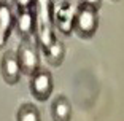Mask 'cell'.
<instances>
[{
	"label": "cell",
	"mask_w": 124,
	"mask_h": 121,
	"mask_svg": "<svg viewBox=\"0 0 124 121\" xmlns=\"http://www.w3.org/2000/svg\"><path fill=\"white\" fill-rule=\"evenodd\" d=\"M80 3L88 5V7H92V8L97 10V8L100 7V3H102V0H80Z\"/></svg>",
	"instance_id": "13"
},
{
	"label": "cell",
	"mask_w": 124,
	"mask_h": 121,
	"mask_svg": "<svg viewBox=\"0 0 124 121\" xmlns=\"http://www.w3.org/2000/svg\"><path fill=\"white\" fill-rule=\"evenodd\" d=\"M18 62H19V67H21V72L26 75H33L38 70V65H40V59H38V51L37 48L32 45L30 38L24 40L19 46L18 53Z\"/></svg>",
	"instance_id": "4"
},
{
	"label": "cell",
	"mask_w": 124,
	"mask_h": 121,
	"mask_svg": "<svg viewBox=\"0 0 124 121\" xmlns=\"http://www.w3.org/2000/svg\"><path fill=\"white\" fill-rule=\"evenodd\" d=\"M18 121H40V113L35 105L26 104L18 110Z\"/></svg>",
	"instance_id": "11"
},
{
	"label": "cell",
	"mask_w": 124,
	"mask_h": 121,
	"mask_svg": "<svg viewBox=\"0 0 124 121\" xmlns=\"http://www.w3.org/2000/svg\"><path fill=\"white\" fill-rule=\"evenodd\" d=\"M97 26H99L97 10L92 7H88V5L80 3L75 21H73V30H77V33L80 37L89 38L95 33Z\"/></svg>",
	"instance_id": "3"
},
{
	"label": "cell",
	"mask_w": 124,
	"mask_h": 121,
	"mask_svg": "<svg viewBox=\"0 0 124 121\" xmlns=\"http://www.w3.org/2000/svg\"><path fill=\"white\" fill-rule=\"evenodd\" d=\"M35 35L41 48H46L54 40V22H53V2L51 0H35Z\"/></svg>",
	"instance_id": "1"
},
{
	"label": "cell",
	"mask_w": 124,
	"mask_h": 121,
	"mask_svg": "<svg viewBox=\"0 0 124 121\" xmlns=\"http://www.w3.org/2000/svg\"><path fill=\"white\" fill-rule=\"evenodd\" d=\"M78 7H80V0H64L57 7H53V22L57 30L65 35L72 32Z\"/></svg>",
	"instance_id": "2"
},
{
	"label": "cell",
	"mask_w": 124,
	"mask_h": 121,
	"mask_svg": "<svg viewBox=\"0 0 124 121\" xmlns=\"http://www.w3.org/2000/svg\"><path fill=\"white\" fill-rule=\"evenodd\" d=\"M13 2L18 7V10H30L35 3V0H13Z\"/></svg>",
	"instance_id": "12"
},
{
	"label": "cell",
	"mask_w": 124,
	"mask_h": 121,
	"mask_svg": "<svg viewBox=\"0 0 124 121\" xmlns=\"http://www.w3.org/2000/svg\"><path fill=\"white\" fill-rule=\"evenodd\" d=\"M43 51H45V56H46L48 62L53 64V65H59L62 62L64 56H65V46H64L62 41L54 38L46 48H43Z\"/></svg>",
	"instance_id": "9"
},
{
	"label": "cell",
	"mask_w": 124,
	"mask_h": 121,
	"mask_svg": "<svg viewBox=\"0 0 124 121\" xmlns=\"http://www.w3.org/2000/svg\"><path fill=\"white\" fill-rule=\"evenodd\" d=\"M30 91L38 100H46L53 91V78L48 70H37L30 75Z\"/></svg>",
	"instance_id": "5"
},
{
	"label": "cell",
	"mask_w": 124,
	"mask_h": 121,
	"mask_svg": "<svg viewBox=\"0 0 124 121\" xmlns=\"http://www.w3.org/2000/svg\"><path fill=\"white\" fill-rule=\"evenodd\" d=\"M72 116V105L67 99L59 97L53 104V118L54 121H70Z\"/></svg>",
	"instance_id": "10"
},
{
	"label": "cell",
	"mask_w": 124,
	"mask_h": 121,
	"mask_svg": "<svg viewBox=\"0 0 124 121\" xmlns=\"http://www.w3.org/2000/svg\"><path fill=\"white\" fill-rule=\"evenodd\" d=\"M15 27V15L7 2H0V48L5 46L11 29Z\"/></svg>",
	"instance_id": "8"
},
{
	"label": "cell",
	"mask_w": 124,
	"mask_h": 121,
	"mask_svg": "<svg viewBox=\"0 0 124 121\" xmlns=\"http://www.w3.org/2000/svg\"><path fill=\"white\" fill-rule=\"evenodd\" d=\"M0 69H2V75H3L5 81L10 84H15L22 73L21 67H19V62H18V56H16L15 51H8L3 54Z\"/></svg>",
	"instance_id": "7"
},
{
	"label": "cell",
	"mask_w": 124,
	"mask_h": 121,
	"mask_svg": "<svg viewBox=\"0 0 124 121\" xmlns=\"http://www.w3.org/2000/svg\"><path fill=\"white\" fill-rule=\"evenodd\" d=\"M15 27L24 40L32 37L33 33H35V15H33V8H30V10H18V15L15 16Z\"/></svg>",
	"instance_id": "6"
}]
</instances>
